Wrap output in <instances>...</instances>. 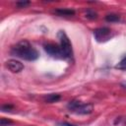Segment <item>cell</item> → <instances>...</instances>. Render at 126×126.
I'll return each instance as SVG.
<instances>
[{"mask_svg": "<svg viewBox=\"0 0 126 126\" xmlns=\"http://www.w3.org/2000/svg\"><path fill=\"white\" fill-rule=\"evenodd\" d=\"M11 53L27 61H34L39 56L37 50L33 48L32 44L26 39H23L14 45L11 49Z\"/></svg>", "mask_w": 126, "mask_h": 126, "instance_id": "1", "label": "cell"}, {"mask_svg": "<svg viewBox=\"0 0 126 126\" xmlns=\"http://www.w3.org/2000/svg\"><path fill=\"white\" fill-rule=\"evenodd\" d=\"M67 107L70 111L77 114H90L93 112L94 106L92 103H82L79 100H71L67 104Z\"/></svg>", "mask_w": 126, "mask_h": 126, "instance_id": "2", "label": "cell"}, {"mask_svg": "<svg viewBox=\"0 0 126 126\" xmlns=\"http://www.w3.org/2000/svg\"><path fill=\"white\" fill-rule=\"evenodd\" d=\"M58 38L60 41V47L62 49V52L65 56V58H71L73 56V48L71 41L66 34L64 31H59L58 32Z\"/></svg>", "mask_w": 126, "mask_h": 126, "instance_id": "3", "label": "cell"}, {"mask_svg": "<svg viewBox=\"0 0 126 126\" xmlns=\"http://www.w3.org/2000/svg\"><path fill=\"white\" fill-rule=\"evenodd\" d=\"M43 48L45 50V52L50 55L51 57L53 58H58V59H62V58H65L63 52H62V49L59 45L55 44V43H51V42H48V43H45L43 45Z\"/></svg>", "mask_w": 126, "mask_h": 126, "instance_id": "4", "label": "cell"}, {"mask_svg": "<svg viewBox=\"0 0 126 126\" xmlns=\"http://www.w3.org/2000/svg\"><path fill=\"white\" fill-rule=\"evenodd\" d=\"M94 36L98 42H104L110 39L112 36V31L109 28L103 27V28H98L94 31Z\"/></svg>", "mask_w": 126, "mask_h": 126, "instance_id": "5", "label": "cell"}, {"mask_svg": "<svg viewBox=\"0 0 126 126\" xmlns=\"http://www.w3.org/2000/svg\"><path fill=\"white\" fill-rule=\"evenodd\" d=\"M6 67L13 73H19L24 69V65L23 63H21L20 61L16 60V59H10L6 62Z\"/></svg>", "mask_w": 126, "mask_h": 126, "instance_id": "6", "label": "cell"}, {"mask_svg": "<svg viewBox=\"0 0 126 126\" xmlns=\"http://www.w3.org/2000/svg\"><path fill=\"white\" fill-rule=\"evenodd\" d=\"M54 14L60 17H71L75 15V11L73 9H66V8H59L54 10Z\"/></svg>", "mask_w": 126, "mask_h": 126, "instance_id": "7", "label": "cell"}, {"mask_svg": "<svg viewBox=\"0 0 126 126\" xmlns=\"http://www.w3.org/2000/svg\"><path fill=\"white\" fill-rule=\"evenodd\" d=\"M61 98V95L59 94H48L44 96V99L46 102L52 103V102H56Z\"/></svg>", "mask_w": 126, "mask_h": 126, "instance_id": "8", "label": "cell"}, {"mask_svg": "<svg viewBox=\"0 0 126 126\" xmlns=\"http://www.w3.org/2000/svg\"><path fill=\"white\" fill-rule=\"evenodd\" d=\"M105 20H106L107 22L114 23V22L120 21V17H119L117 14H107V15L105 16Z\"/></svg>", "mask_w": 126, "mask_h": 126, "instance_id": "9", "label": "cell"}, {"mask_svg": "<svg viewBox=\"0 0 126 126\" xmlns=\"http://www.w3.org/2000/svg\"><path fill=\"white\" fill-rule=\"evenodd\" d=\"M86 17L91 19V20H94V19L97 18V14L94 11H93V10H88L86 12Z\"/></svg>", "mask_w": 126, "mask_h": 126, "instance_id": "10", "label": "cell"}, {"mask_svg": "<svg viewBox=\"0 0 126 126\" xmlns=\"http://www.w3.org/2000/svg\"><path fill=\"white\" fill-rule=\"evenodd\" d=\"M117 69H120V70H125L126 69V56L115 66Z\"/></svg>", "mask_w": 126, "mask_h": 126, "instance_id": "11", "label": "cell"}, {"mask_svg": "<svg viewBox=\"0 0 126 126\" xmlns=\"http://www.w3.org/2000/svg\"><path fill=\"white\" fill-rule=\"evenodd\" d=\"M30 4H31L30 1H18V2L16 3V5H17L19 8H25L26 6H28V5H30Z\"/></svg>", "mask_w": 126, "mask_h": 126, "instance_id": "12", "label": "cell"}, {"mask_svg": "<svg viewBox=\"0 0 126 126\" xmlns=\"http://www.w3.org/2000/svg\"><path fill=\"white\" fill-rule=\"evenodd\" d=\"M14 108V106L12 104H4L1 106V110L2 111H11Z\"/></svg>", "mask_w": 126, "mask_h": 126, "instance_id": "13", "label": "cell"}, {"mask_svg": "<svg viewBox=\"0 0 126 126\" xmlns=\"http://www.w3.org/2000/svg\"><path fill=\"white\" fill-rule=\"evenodd\" d=\"M13 121L9 120V119H5V118H2L0 120V125L1 126H5V125H9V124H12Z\"/></svg>", "mask_w": 126, "mask_h": 126, "instance_id": "14", "label": "cell"}, {"mask_svg": "<svg viewBox=\"0 0 126 126\" xmlns=\"http://www.w3.org/2000/svg\"><path fill=\"white\" fill-rule=\"evenodd\" d=\"M58 125H59V126H75V125H72V124L67 123V122H62V123H59Z\"/></svg>", "mask_w": 126, "mask_h": 126, "instance_id": "15", "label": "cell"}]
</instances>
